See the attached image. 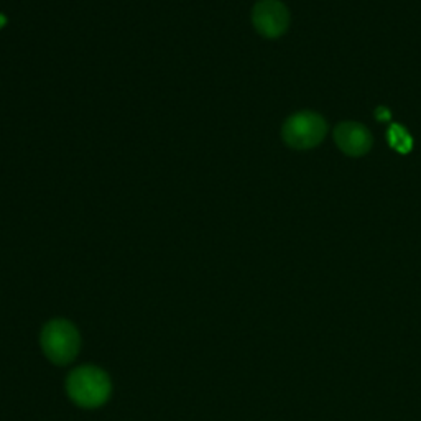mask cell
Returning <instances> with one entry per match:
<instances>
[{
    "label": "cell",
    "mask_w": 421,
    "mask_h": 421,
    "mask_svg": "<svg viewBox=\"0 0 421 421\" xmlns=\"http://www.w3.org/2000/svg\"><path fill=\"white\" fill-rule=\"evenodd\" d=\"M389 137H390V143H392L393 149L402 151V153H406V151H410L411 138L405 132V130L400 127V125H393V127L390 129Z\"/></svg>",
    "instance_id": "8992f818"
},
{
    "label": "cell",
    "mask_w": 421,
    "mask_h": 421,
    "mask_svg": "<svg viewBox=\"0 0 421 421\" xmlns=\"http://www.w3.org/2000/svg\"><path fill=\"white\" fill-rule=\"evenodd\" d=\"M6 24H7V19L2 14H0V28H2Z\"/></svg>",
    "instance_id": "52a82bcc"
},
{
    "label": "cell",
    "mask_w": 421,
    "mask_h": 421,
    "mask_svg": "<svg viewBox=\"0 0 421 421\" xmlns=\"http://www.w3.org/2000/svg\"><path fill=\"white\" fill-rule=\"evenodd\" d=\"M252 24L265 38H279L290 27V12L280 0H260L252 10Z\"/></svg>",
    "instance_id": "277c9868"
},
{
    "label": "cell",
    "mask_w": 421,
    "mask_h": 421,
    "mask_svg": "<svg viewBox=\"0 0 421 421\" xmlns=\"http://www.w3.org/2000/svg\"><path fill=\"white\" fill-rule=\"evenodd\" d=\"M334 142L342 153L362 156L371 150L372 135L362 124L342 122L334 129Z\"/></svg>",
    "instance_id": "5b68a950"
},
{
    "label": "cell",
    "mask_w": 421,
    "mask_h": 421,
    "mask_svg": "<svg viewBox=\"0 0 421 421\" xmlns=\"http://www.w3.org/2000/svg\"><path fill=\"white\" fill-rule=\"evenodd\" d=\"M41 349L56 366H66L76 359L81 349V336L75 324L68 319H51L45 324L41 336Z\"/></svg>",
    "instance_id": "7a4b0ae2"
},
{
    "label": "cell",
    "mask_w": 421,
    "mask_h": 421,
    "mask_svg": "<svg viewBox=\"0 0 421 421\" xmlns=\"http://www.w3.org/2000/svg\"><path fill=\"white\" fill-rule=\"evenodd\" d=\"M66 392L77 406L99 408L109 400L112 382L102 368L82 366L68 375Z\"/></svg>",
    "instance_id": "6da1fadb"
},
{
    "label": "cell",
    "mask_w": 421,
    "mask_h": 421,
    "mask_svg": "<svg viewBox=\"0 0 421 421\" xmlns=\"http://www.w3.org/2000/svg\"><path fill=\"white\" fill-rule=\"evenodd\" d=\"M328 133V124L319 114L311 111L297 112L285 120L281 137L294 150H310L319 145Z\"/></svg>",
    "instance_id": "3957f363"
}]
</instances>
